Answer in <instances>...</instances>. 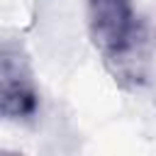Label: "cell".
<instances>
[{
    "instance_id": "cell-1",
    "label": "cell",
    "mask_w": 156,
    "mask_h": 156,
    "mask_svg": "<svg viewBox=\"0 0 156 156\" xmlns=\"http://www.w3.org/2000/svg\"><path fill=\"white\" fill-rule=\"evenodd\" d=\"M85 24L95 49L115 73L136 78L149 37L134 0H85Z\"/></svg>"
},
{
    "instance_id": "cell-2",
    "label": "cell",
    "mask_w": 156,
    "mask_h": 156,
    "mask_svg": "<svg viewBox=\"0 0 156 156\" xmlns=\"http://www.w3.org/2000/svg\"><path fill=\"white\" fill-rule=\"evenodd\" d=\"M39 110L32 66L20 46L5 44L0 54V112L10 122H29Z\"/></svg>"
}]
</instances>
